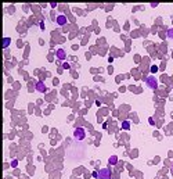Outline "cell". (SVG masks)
<instances>
[{
	"label": "cell",
	"mask_w": 173,
	"mask_h": 179,
	"mask_svg": "<svg viewBox=\"0 0 173 179\" xmlns=\"http://www.w3.org/2000/svg\"><path fill=\"white\" fill-rule=\"evenodd\" d=\"M93 176L96 179H111V171L108 168H103V169L94 171L93 172Z\"/></svg>",
	"instance_id": "obj_1"
},
{
	"label": "cell",
	"mask_w": 173,
	"mask_h": 179,
	"mask_svg": "<svg viewBox=\"0 0 173 179\" xmlns=\"http://www.w3.org/2000/svg\"><path fill=\"white\" fill-rule=\"evenodd\" d=\"M145 85H147V88H150V89H156V88H158V81H156L154 77H148L147 79H145Z\"/></svg>",
	"instance_id": "obj_2"
},
{
	"label": "cell",
	"mask_w": 173,
	"mask_h": 179,
	"mask_svg": "<svg viewBox=\"0 0 173 179\" xmlns=\"http://www.w3.org/2000/svg\"><path fill=\"white\" fill-rule=\"evenodd\" d=\"M74 136L78 139V140H83L85 137H86V131L83 128H76L74 132Z\"/></svg>",
	"instance_id": "obj_3"
},
{
	"label": "cell",
	"mask_w": 173,
	"mask_h": 179,
	"mask_svg": "<svg viewBox=\"0 0 173 179\" xmlns=\"http://www.w3.org/2000/svg\"><path fill=\"white\" fill-rule=\"evenodd\" d=\"M56 56L60 60H65V58H67V53H65L64 49H58V50L56 51Z\"/></svg>",
	"instance_id": "obj_4"
},
{
	"label": "cell",
	"mask_w": 173,
	"mask_h": 179,
	"mask_svg": "<svg viewBox=\"0 0 173 179\" xmlns=\"http://www.w3.org/2000/svg\"><path fill=\"white\" fill-rule=\"evenodd\" d=\"M56 20H57V24H58V25H65V24H67V17H65L64 14H60Z\"/></svg>",
	"instance_id": "obj_5"
},
{
	"label": "cell",
	"mask_w": 173,
	"mask_h": 179,
	"mask_svg": "<svg viewBox=\"0 0 173 179\" xmlns=\"http://www.w3.org/2000/svg\"><path fill=\"white\" fill-rule=\"evenodd\" d=\"M36 90H38V92H46V85H44L43 81L36 82Z\"/></svg>",
	"instance_id": "obj_6"
},
{
	"label": "cell",
	"mask_w": 173,
	"mask_h": 179,
	"mask_svg": "<svg viewBox=\"0 0 173 179\" xmlns=\"http://www.w3.org/2000/svg\"><path fill=\"white\" fill-rule=\"evenodd\" d=\"M108 162L111 164V165H112V164H116V162H118V157H116V156H111L109 160H108Z\"/></svg>",
	"instance_id": "obj_7"
},
{
	"label": "cell",
	"mask_w": 173,
	"mask_h": 179,
	"mask_svg": "<svg viewBox=\"0 0 173 179\" xmlns=\"http://www.w3.org/2000/svg\"><path fill=\"white\" fill-rule=\"evenodd\" d=\"M122 128H123V129H126V131H127V129L130 128V122H129V121H125V122H123V124H122Z\"/></svg>",
	"instance_id": "obj_8"
},
{
	"label": "cell",
	"mask_w": 173,
	"mask_h": 179,
	"mask_svg": "<svg viewBox=\"0 0 173 179\" xmlns=\"http://www.w3.org/2000/svg\"><path fill=\"white\" fill-rule=\"evenodd\" d=\"M9 45H10V39L6 38V39H4V43H3V47H7Z\"/></svg>",
	"instance_id": "obj_9"
},
{
	"label": "cell",
	"mask_w": 173,
	"mask_h": 179,
	"mask_svg": "<svg viewBox=\"0 0 173 179\" xmlns=\"http://www.w3.org/2000/svg\"><path fill=\"white\" fill-rule=\"evenodd\" d=\"M168 36L173 39V28H172V29H168Z\"/></svg>",
	"instance_id": "obj_10"
},
{
	"label": "cell",
	"mask_w": 173,
	"mask_h": 179,
	"mask_svg": "<svg viewBox=\"0 0 173 179\" xmlns=\"http://www.w3.org/2000/svg\"><path fill=\"white\" fill-rule=\"evenodd\" d=\"M156 71H158V67H156V65H152V67H151V72L155 74Z\"/></svg>",
	"instance_id": "obj_11"
},
{
	"label": "cell",
	"mask_w": 173,
	"mask_h": 179,
	"mask_svg": "<svg viewBox=\"0 0 173 179\" xmlns=\"http://www.w3.org/2000/svg\"><path fill=\"white\" fill-rule=\"evenodd\" d=\"M11 165H13V167H17V165H18V161H17V160H14V161H11Z\"/></svg>",
	"instance_id": "obj_12"
},
{
	"label": "cell",
	"mask_w": 173,
	"mask_h": 179,
	"mask_svg": "<svg viewBox=\"0 0 173 179\" xmlns=\"http://www.w3.org/2000/svg\"><path fill=\"white\" fill-rule=\"evenodd\" d=\"M50 6H51V9H56V7H57V3H50Z\"/></svg>",
	"instance_id": "obj_13"
},
{
	"label": "cell",
	"mask_w": 173,
	"mask_h": 179,
	"mask_svg": "<svg viewBox=\"0 0 173 179\" xmlns=\"http://www.w3.org/2000/svg\"><path fill=\"white\" fill-rule=\"evenodd\" d=\"M64 68H65V69L69 68V64H68V63H64Z\"/></svg>",
	"instance_id": "obj_14"
},
{
	"label": "cell",
	"mask_w": 173,
	"mask_h": 179,
	"mask_svg": "<svg viewBox=\"0 0 173 179\" xmlns=\"http://www.w3.org/2000/svg\"><path fill=\"white\" fill-rule=\"evenodd\" d=\"M172 169H173V165H172Z\"/></svg>",
	"instance_id": "obj_15"
}]
</instances>
